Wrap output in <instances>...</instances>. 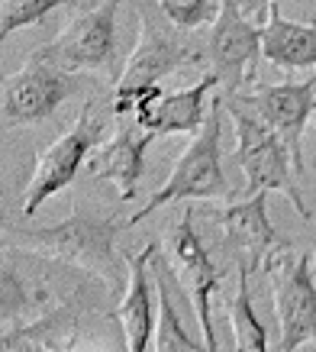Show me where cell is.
Instances as JSON below:
<instances>
[{"instance_id":"2","label":"cell","mask_w":316,"mask_h":352,"mask_svg":"<svg viewBox=\"0 0 316 352\" xmlns=\"http://www.w3.org/2000/svg\"><path fill=\"white\" fill-rule=\"evenodd\" d=\"M220 107H223V97H216L210 104V113L203 120V126L194 133L190 146L178 155L168 182L148 197V204L142 210H136V214L123 223L126 230L136 226L139 220H146L148 214H155L158 207H168V204L226 201V197H229V182H226V175H223V162H220V136H223Z\"/></svg>"},{"instance_id":"16","label":"cell","mask_w":316,"mask_h":352,"mask_svg":"<svg viewBox=\"0 0 316 352\" xmlns=\"http://www.w3.org/2000/svg\"><path fill=\"white\" fill-rule=\"evenodd\" d=\"M78 340V310L71 300L0 336V352H68Z\"/></svg>"},{"instance_id":"1","label":"cell","mask_w":316,"mask_h":352,"mask_svg":"<svg viewBox=\"0 0 316 352\" xmlns=\"http://www.w3.org/2000/svg\"><path fill=\"white\" fill-rule=\"evenodd\" d=\"M116 233H120V223L113 217L84 214V210H74L65 223L39 226V230L0 220V252L16 249L36 258L62 262V265L81 268L87 275L100 278L106 288H116L120 285V265L113 252Z\"/></svg>"},{"instance_id":"23","label":"cell","mask_w":316,"mask_h":352,"mask_svg":"<svg viewBox=\"0 0 316 352\" xmlns=\"http://www.w3.org/2000/svg\"><path fill=\"white\" fill-rule=\"evenodd\" d=\"M236 3H239V10H242L245 16L252 20V16H264L274 0H236Z\"/></svg>"},{"instance_id":"4","label":"cell","mask_w":316,"mask_h":352,"mask_svg":"<svg viewBox=\"0 0 316 352\" xmlns=\"http://www.w3.org/2000/svg\"><path fill=\"white\" fill-rule=\"evenodd\" d=\"M123 0H100L91 10H78L68 16L58 36L39 49L45 62L74 72H100L116 58V10Z\"/></svg>"},{"instance_id":"6","label":"cell","mask_w":316,"mask_h":352,"mask_svg":"<svg viewBox=\"0 0 316 352\" xmlns=\"http://www.w3.org/2000/svg\"><path fill=\"white\" fill-rule=\"evenodd\" d=\"M310 258L304 252H281L264 275L271 278L274 317L281 327V352H297L316 342V281Z\"/></svg>"},{"instance_id":"19","label":"cell","mask_w":316,"mask_h":352,"mask_svg":"<svg viewBox=\"0 0 316 352\" xmlns=\"http://www.w3.org/2000/svg\"><path fill=\"white\" fill-rule=\"evenodd\" d=\"M232 327V352H268V330L264 323L255 317L252 294H249V272L239 268V281H236V294L226 304Z\"/></svg>"},{"instance_id":"10","label":"cell","mask_w":316,"mask_h":352,"mask_svg":"<svg viewBox=\"0 0 316 352\" xmlns=\"http://www.w3.org/2000/svg\"><path fill=\"white\" fill-rule=\"evenodd\" d=\"M223 100H236L255 120H262L268 129H274L287 142L291 155H294L297 175L304 171L300 142H304L306 123L316 113V78L281 81V85H258L249 94H232V97H223Z\"/></svg>"},{"instance_id":"8","label":"cell","mask_w":316,"mask_h":352,"mask_svg":"<svg viewBox=\"0 0 316 352\" xmlns=\"http://www.w3.org/2000/svg\"><path fill=\"white\" fill-rule=\"evenodd\" d=\"M100 129L104 126L94 120L91 107H84L81 113H78V120L65 129L62 136L55 139L52 146H45L43 155H39L36 165H32L30 182H26V191H23L20 214L26 217V220H32L36 210H39L52 194L65 191V188L74 182V175L81 171V165L87 162L91 149L97 146Z\"/></svg>"},{"instance_id":"22","label":"cell","mask_w":316,"mask_h":352,"mask_svg":"<svg viewBox=\"0 0 316 352\" xmlns=\"http://www.w3.org/2000/svg\"><path fill=\"white\" fill-rule=\"evenodd\" d=\"M158 7L178 30H197L203 23H213L216 16L213 0H158Z\"/></svg>"},{"instance_id":"9","label":"cell","mask_w":316,"mask_h":352,"mask_svg":"<svg viewBox=\"0 0 316 352\" xmlns=\"http://www.w3.org/2000/svg\"><path fill=\"white\" fill-rule=\"evenodd\" d=\"M268 191L242 197L239 204H229L223 210H207L213 223L223 230V245L242 272H264L274 258L287 252L291 243L278 236V230L268 220Z\"/></svg>"},{"instance_id":"24","label":"cell","mask_w":316,"mask_h":352,"mask_svg":"<svg viewBox=\"0 0 316 352\" xmlns=\"http://www.w3.org/2000/svg\"><path fill=\"white\" fill-rule=\"evenodd\" d=\"M310 268H313V281H316V252H313V258H310Z\"/></svg>"},{"instance_id":"5","label":"cell","mask_w":316,"mask_h":352,"mask_svg":"<svg viewBox=\"0 0 316 352\" xmlns=\"http://www.w3.org/2000/svg\"><path fill=\"white\" fill-rule=\"evenodd\" d=\"M194 210L184 207V214L174 226L165 230V239H161V258L165 265L171 268L174 281L181 285L184 298L194 304L197 310V320H201L203 330V346L207 352H220V342H216V330H213L210 320V294L220 288V272L213 265V258L207 256L203 243L194 233Z\"/></svg>"},{"instance_id":"18","label":"cell","mask_w":316,"mask_h":352,"mask_svg":"<svg viewBox=\"0 0 316 352\" xmlns=\"http://www.w3.org/2000/svg\"><path fill=\"white\" fill-rule=\"evenodd\" d=\"M152 278H155V333H152V342L155 349L152 352H207V346H197L190 342V336L181 327V317L174 304H171V294L165 288V258L152 256Z\"/></svg>"},{"instance_id":"21","label":"cell","mask_w":316,"mask_h":352,"mask_svg":"<svg viewBox=\"0 0 316 352\" xmlns=\"http://www.w3.org/2000/svg\"><path fill=\"white\" fill-rule=\"evenodd\" d=\"M68 0H0V45L7 43V36L30 23H39L49 10L62 7Z\"/></svg>"},{"instance_id":"17","label":"cell","mask_w":316,"mask_h":352,"mask_svg":"<svg viewBox=\"0 0 316 352\" xmlns=\"http://www.w3.org/2000/svg\"><path fill=\"white\" fill-rule=\"evenodd\" d=\"M262 55L284 72L316 68V23L287 20L281 16L278 3H271L262 26Z\"/></svg>"},{"instance_id":"11","label":"cell","mask_w":316,"mask_h":352,"mask_svg":"<svg viewBox=\"0 0 316 352\" xmlns=\"http://www.w3.org/2000/svg\"><path fill=\"white\" fill-rule=\"evenodd\" d=\"M68 97V72L36 52L20 72L0 78V129L39 123Z\"/></svg>"},{"instance_id":"15","label":"cell","mask_w":316,"mask_h":352,"mask_svg":"<svg viewBox=\"0 0 316 352\" xmlns=\"http://www.w3.org/2000/svg\"><path fill=\"white\" fill-rule=\"evenodd\" d=\"M155 256V245H146L142 252H129L126 256V285H123V298L116 304L113 317L123 327L126 336V352H146L155 323H152V285H148L146 265Z\"/></svg>"},{"instance_id":"12","label":"cell","mask_w":316,"mask_h":352,"mask_svg":"<svg viewBox=\"0 0 316 352\" xmlns=\"http://www.w3.org/2000/svg\"><path fill=\"white\" fill-rule=\"evenodd\" d=\"M203 55L194 52L190 45H184L181 39H174L171 32H165L155 23L152 10L142 7L139 10V32L136 45L129 52L123 75L116 81V91H142V87H158L161 78L174 75L184 65L201 62Z\"/></svg>"},{"instance_id":"20","label":"cell","mask_w":316,"mask_h":352,"mask_svg":"<svg viewBox=\"0 0 316 352\" xmlns=\"http://www.w3.org/2000/svg\"><path fill=\"white\" fill-rule=\"evenodd\" d=\"M49 298L45 291H36L32 294L26 285L20 281L16 268L0 258V323H20L26 320L30 314H36V307Z\"/></svg>"},{"instance_id":"7","label":"cell","mask_w":316,"mask_h":352,"mask_svg":"<svg viewBox=\"0 0 316 352\" xmlns=\"http://www.w3.org/2000/svg\"><path fill=\"white\" fill-rule=\"evenodd\" d=\"M258 55H262V26L249 20L236 0H220L203 58L213 65L223 97L239 94L242 85H252Z\"/></svg>"},{"instance_id":"14","label":"cell","mask_w":316,"mask_h":352,"mask_svg":"<svg viewBox=\"0 0 316 352\" xmlns=\"http://www.w3.org/2000/svg\"><path fill=\"white\" fill-rule=\"evenodd\" d=\"M216 85V75H203L194 87L174 91V94H161L148 110H142L136 123L155 136H174V133H197L203 126V120L210 113V91Z\"/></svg>"},{"instance_id":"3","label":"cell","mask_w":316,"mask_h":352,"mask_svg":"<svg viewBox=\"0 0 316 352\" xmlns=\"http://www.w3.org/2000/svg\"><path fill=\"white\" fill-rule=\"evenodd\" d=\"M223 107L232 120V133H236V162L242 168L245 178V197L262 191H278L284 194L287 201L294 204V210L304 220H310L306 201L300 188H297V168H294V155L287 149V142L274 129H268L262 120H255L249 110H242L236 100H223Z\"/></svg>"},{"instance_id":"13","label":"cell","mask_w":316,"mask_h":352,"mask_svg":"<svg viewBox=\"0 0 316 352\" xmlns=\"http://www.w3.org/2000/svg\"><path fill=\"white\" fill-rule=\"evenodd\" d=\"M155 139V133H148L129 120L120 123L113 139H106L104 146H94L84 162V171L97 182H110L120 201H133L139 191V178L146 171V149Z\"/></svg>"}]
</instances>
